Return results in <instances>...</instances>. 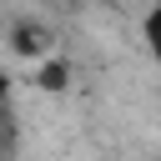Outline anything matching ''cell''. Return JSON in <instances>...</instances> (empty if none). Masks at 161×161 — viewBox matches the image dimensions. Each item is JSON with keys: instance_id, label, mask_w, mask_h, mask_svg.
<instances>
[{"instance_id": "6da1fadb", "label": "cell", "mask_w": 161, "mask_h": 161, "mask_svg": "<svg viewBox=\"0 0 161 161\" xmlns=\"http://www.w3.org/2000/svg\"><path fill=\"white\" fill-rule=\"evenodd\" d=\"M10 50H15V55H30V60H40V55H50L55 45H50V30H45V25H35V20H20V25L10 30Z\"/></svg>"}, {"instance_id": "3957f363", "label": "cell", "mask_w": 161, "mask_h": 161, "mask_svg": "<svg viewBox=\"0 0 161 161\" xmlns=\"http://www.w3.org/2000/svg\"><path fill=\"white\" fill-rule=\"evenodd\" d=\"M141 40H146V55H151V65L161 70V0L141 15Z\"/></svg>"}, {"instance_id": "7a4b0ae2", "label": "cell", "mask_w": 161, "mask_h": 161, "mask_svg": "<svg viewBox=\"0 0 161 161\" xmlns=\"http://www.w3.org/2000/svg\"><path fill=\"white\" fill-rule=\"evenodd\" d=\"M30 80H35L40 91L60 96V91L70 86V65H65V55H55V50H50V55H40V60H35V75H30Z\"/></svg>"}]
</instances>
